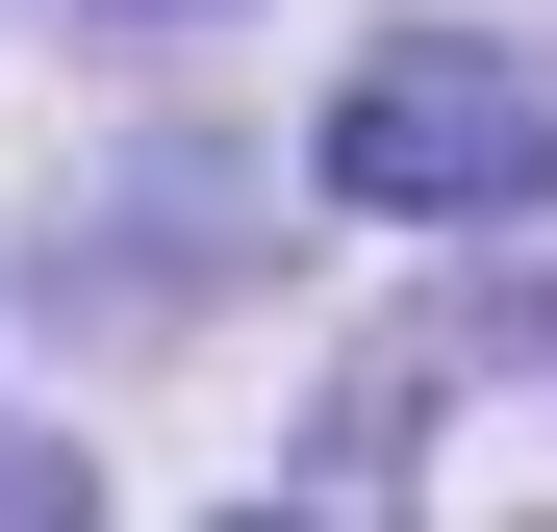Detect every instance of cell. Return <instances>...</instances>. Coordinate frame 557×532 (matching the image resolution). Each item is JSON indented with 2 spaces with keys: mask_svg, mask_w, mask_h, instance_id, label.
Instances as JSON below:
<instances>
[{
  "mask_svg": "<svg viewBox=\"0 0 557 532\" xmlns=\"http://www.w3.org/2000/svg\"><path fill=\"white\" fill-rule=\"evenodd\" d=\"M305 482L355 507H557V280H456L330 381Z\"/></svg>",
  "mask_w": 557,
  "mask_h": 532,
  "instance_id": "obj_1",
  "label": "cell"
},
{
  "mask_svg": "<svg viewBox=\"0 0 557 532\" xmlns=\"http://www.w3.org/2000/svg\"><path fill=\"white\" fill-rule=\"evenodd\" d=\"M330 177L381 228H507L557 203V51H482V26H381L330 76Z\"/></svg>",
  "mask_w": 557,
  "mask_h": 532,
  "instance_id": "obj_2",
  "label": "cell"
}]
</instances>
